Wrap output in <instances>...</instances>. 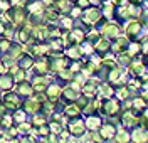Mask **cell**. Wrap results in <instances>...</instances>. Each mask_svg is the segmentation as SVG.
I'll return each instance as SVG.
<instances>
[{"label":"cell","instance_id":"obj_59","mask_svg":"<svg viewBox=\"0 0 148 143\" xmlns=\"http://www.w3.org/2000/svg\"><path fill=\"white\" fill-rule=\"evenodd\" d=\"M5 143H14V142H10V140H9V142H5Z\"/></svg>","mask_w":148,"mask_h":143},{"label":"cell","instance_id":"obj_4","mask_svg":"<svg viewBox=\"0 0 148 143\" xmlns=\"http://www.w3.org/2000/svg\"><path fill=\"white\" fill-rule=\"evenodd\" d=\"M49 66H51V73L52 74H57L59 71H62L66 67L71 66V59L66 56L64 52L61 54H49Z\"/></svg>","mask_w":148,"mask_h":143},{"label":"cell","instance_id":"obj_54","mask_svg":"<svg viewBox=\"0 0 148 143\" xmlns=\"http://www.w3.org/2000/svg\"><path fill=\"white\" fill-rule=\"evenodd\" d=\"M12 2V7L14 5H22V7H25V3H27V0H10Z\"/></svg>","mask_w":148,"mask_h":143},{"label":"cell","instance_id":"obj_15","mask_svg":"<svg viewBox=\"0 0 148 143\" xmlns=\"http://www.w3.org/2000/svg\"><path fill=\"white\" fill-rule=\"evenodd\" d=\"M61 94H62V86L59 84V83H54V81L47 86L46 93H44L46 99L47 101H52V103L61 101Z\"/></svg>","mask_w":148,"mask_h":143},{"label":"cell","instance_id":"obj_11","mask_svg":"<svg viewBox=\"0 0 148 143\" xmlns=\"http://www.w3.org/2000/svg\"><path fill=\"white\" fill-rule=\"evenodd\" d=\"M120 121H121V125H123V128H135V126H138V123H140L138 113H135L133 108H128V109L123 111V114L120 116Z\"/></svg>","mask_w":148,"mask_h":143},{"label":"cell","instance_id":"obj_41","mask_svg":"<svg viewBox=\"0 0 148 143\" xmlns=\"http://www.w3.org/2000/svg\"><path fill=\"white\" fill-rule=\"evenodd\" d=\"M79 47H81V52H83V56H89L91 57L94 54V44L89 42V40H84L79 44Z\"/></svg>","mask_w":148,"mask_h":143},{"label":"cell","instance_id":"obj_60","mask_svg":"<svg viewBox=\"0 0 148 143\" xmlns=\"http://www.w3.org/2000/svg\"><path fill=\"white\" fill-rule=\"evenodd\" d=\"M0 39H2V37H0Z\"/></svg>","mask_w":148,"mask_h":143},{"label":"cell","instance_id":"obj_40","mask_svg":"<svg viewBox=\"0 0 148 143\" xmlns=\"http://www.w3.org/2000/svg\"><path fill=\"white\" fill-rule=\"evenodd\" d=\"M14 125H15V121H14V116H12L10 111H5L3 114H0V126L3 130H7L10 126H14Z\"/></svg>","mask_w":148,"mask_h":143},{"label":"cell","instance_id":"obj_33","mask_svg":"<svg viewBox=\"0 0 148 143\" xmlns=\"http://www.w3.org/2000/svg\"><path fill=\"white\" fill-rule=\"evenodd\" d=\"M54 76H56V79H59V84H61V83L69 84L74 77H76V73H73V71H71V67H66V69L59 71V73H57V74H54Z\"/></svg>","mask_w":148,"mask_h":143},{"label":"cell","instance_id":"obj_16","mask_svg":"<svg viewBox=\"0 0 148 143\" xmlns=\"http://www.w3.org/2000/svg\"><path fill=\"white\" fill-rule=\"evenodd\" d=\"M141 29H143V25L138 19H130V22L125 25V36L128 39H135L141 34Z\"/></svg>","mask_w":148,"mask_h":143},{"label":"cell","instance_id":"obj_55","mask_svg":"<svg viewBox=\"0 0 148 143\" xmlns=\"http://www.w3.org/2000/svg\"><path fill=\"white\" fill-rule=\"evenodd\" d=\"M143 120H147V121H148V106L143 109Z\"/></svg>","mask_w":148,"mask_h":143},{"label":"cell","instance_id":"obj_13","mask_svg":"<svg viewBox=\"0 0 148 143\" xmlns=\"http://www.w3.org/2000/svg\"><path fill=\"white\" fill-rule=\"evenodd\" d=\"M30 83H32V88H34V93L36 94H44L47 86L51 84L52 81L49 79V74L47 76H37V74H34V79Z\"/></svg>","mask_w":148,"mask_h":143},{"label":"cell","instance_id":"obj_25","mask_svg":"<svg viewBox=\"0 0 148 143\" xmlns=\"http://www.w3.org/2000/svg\"><path fill=\"white\" fill-rule=\"evenodd\" d=\"M99 133H101V136L104 138V142H108V140H113L114 138V135H116V126H114V123H111V121H103L101 128L98 130Z\"/></svg>","mask_w":148,"mask_h":143},{"label":"cell","instance_id":"obj_49","mask_svg":"<svg viewBox=\"0 0 148 143\" xmlns=\"http://www.w3.org/2000/svg\"><path fill=\"white\" fill-rule=\"evenodd\" d=\"M12 9V2L10 0H0V14H5Z\"/></svg>","mask_w":148,"mask_h":143},{"label":"cell","instance_id":"obj_48","mask_svg":"<svg viewBox=\"0 0 148 143\" xmlns=\"http://www.w3.org/2000/svg\"><path fill=\"white\" fill-rule=\"evenodd\" d=\"M18 143H37V138L32 135H20L18 136Z\"/></svg>","mask_w":148,"mask_h":143},{"label":"cell","instance_id":"obj_1","mask_svg":"<svg viewBox=\"0 0 148 143\" xmlns=\"http://www.w3.org/2000/svg\"><path fill=\"white\" fill-rule=\"evenodd\" d=\"M81 20H83V24L86 27H99L103 22H104V17H103V12L101 9H98V7H88V9L83 10V14H81Z\"/></svg>","mask_w":148,"mask_h":143},{"label":"cell","instance_id":"obj_22","mask_svg":"<svg viewBox=\"0 0 148 143\" xmlns=\"http://www.w3.org/2000/svg\"><path fill=\"white\" fill-rule=\"evenodd\" d=\"M67 36L73 40V44H81L86 40V27L81 25H74L71 30H67Z\"/></svg>","mask_w":148,"mask_h":143},{"label":"cell","instance_id":"obj_44","mask_svg":"<svg viewBox=\"0 0 148 143\" xmlns=\"http://www.w3.org/2000/svg\"><path fill=\"white\" fill-rule=\"evenodd\" d=\"M12 116H14V121H15V125L17 123H22V121H25V120H29V114L20 108V109H17V111H14L12 113Z\"/></svg>","mask_w":148,"mask_h":143},{"label":"cell","instance_id":"obj_39","mask_svg":"<svg viewBox=\"0 0 148 143\" xmlns=\"http://www.w3.org/2000/svg\"><path fill=\"white\" fill-rule=\"evenodd\" d=\"M30 123H32V126H42V125L49 123V116H47L46 113H36L30 116Z\"/></svg>","mask_w":148,"mask_h":143},{"label":"cell","instance_id":"obj_57","mask_svg":"<svg viewBox=\"0 0 148 143\" xmlns=\"http://www.w3.org/2000/svg\"><path fill=\"white\" fill-rule=\"evenodd\" d=\"M2 138H3V128L0 126V142H2Z\"/></svg>","mask_w":148,"mask_h":143},{"label":"cell","instance_id":"obj_20","mask_svg":"<svg viewBox=\"0 0 148 143\" xmlns=\"http://www.w3.org/2000/svg\"><path fill=\"white\" fill-rule=\"evenodd\" d=\"M25 52V47H24V44H20V42H17V40H12V46H10L9 52L5 54V57L9 59L10 62H15L18 57L22 56Z\"/></svg>","mask_w":148,"mask_h":143},{"label":"cell","instance_id":"obj_2","mask_svg":"<svg viewBox=\"0 0 148 143\" xmlns=\"http://www.w3.org/2000/svg\"><path fill=\"white\" fill-rule=\"evenodd\" d=\"M0 98H2V103H3V106H5V109L10 111V113L17 111V109H20V108L24 106V98L18 94L15 89L3 91V94L0 96Z\"/></svg>","mask_w":148,"mask_h":143},{"label":"cell","instance_id":"obj_24","mask_svg":"<svg viewBox=\"0 0 148 143\" xmlns=\"http://www.w3.org/2000/svg\"><path fill=\"white\" fill-rule=\"evenodd\" d=\"M84 125H86V130H88V131L99 130V128H101V125H103V118H101V116H98L96 113L88 114V116L84 118Z\"/></svg>","mask_w":148,"mask_h":143},{"label":"cell","instance_id":"obj_29","mask_svg":"<svg viewBox=\"0 0 148 143\" xmlns=\"http://www.w3.org/2000/svg\"><path fill=\"white\" fill-rule=\"evenodd\" d=\"M62 114H64L67 120H73V118H77V116H81L83 114V109L77 106V103H69V105L64 106V109H62Z\"/></svg>","mask_w":148,"mask_h":143},{"label":"cell","instance_id":"obj_35","mask_svg":"<svg viewBox=\"0 0 148 143\" xmlns=\"http://www.w3.org/2000/svg\"><path fill=\"white\" fill-rule=\"evenodd\" d=\"M57 25L62 29V30H71V29L74 27V19L69 15V14H66V15H59Z\"/></svg>","mask_w":148,"mask_h":143},{"label":"cell","instance_id":"obj_30","mask_svg":"<svg viewBox=\"0 0 148 143\" xmlns=\"http://www.w3.org/2000/svg\"><path fill=\"white\" fill-rule=\"evenodd\" d=\"M14 88H15L14 77L10 76L9 73H2V74H0V93L10 91V89H14Z\"/></svg>","mask_w":148,"mask_h":143},{"label":"cell","instance_id":"obj_31","mask_svg":"<svg viewBox=\"0 0 148 143\" xmlns=\"http://www.w3.org/2000/svg\"><path fill=\"white\" fill-rule=\"evenodd\" d=\"M74 2H71V0H57V2H54L52 3V7H54L61 15H66V14H69L71 12V9H73Z\"/></svg>","mask_w":148,"mask_h":143},{"label":"cell","instance_id":"obj_27","mask_svg":"<svg viewBox=\"0 0 148 143\" xmlns=\"http://www.w3.org/2000/svg\"><path fill=\"white\" fill-rule=\"evenodd\" d=\"M7 73H9L10 76L14 77V81H15V83H20V81L27 79V71H25V69H22V67L17 64V62H15V64H10Z\"/></svg>","mask_w":148,"mask_h":143},{"label":"cell","instance_id":"obj_38","mask_svg":"<svg viewBox=\"0 0 148 143\" xmlns=\"http://www.w3.org/2000/svg\"><path fill=\"white\" fill-rule=\"evenodd\" d=\"M125 52H126L128 56H131V57L140 56V54H141V42H138V40H130L128 47H126Z\"/></svg>","mask_w":148,"mask_h":143},{"label":"cell","instance_id":"obj_23","mask_svg":"<svg viewBox=\"0 0 148 143\" xmlns=\"http://www.w3.org/2000/svg\"><path fill=\"white\" fill-rule=\"evenodd\" d=\"M131 143H148V128L135 126L131 131Z\"/></svg>","mask_w":148,"mask_h":143},{"label":"cell","instance_id":"obj_28","mask_svg":"<svg viewBox=\"0 0 148 143\" xmlns=\"http://www.w3.org/2000/svg\"><path fill=\"white\" fill-rule=\"evenodd\" d=\"M15 62H17L18 66L22 67V69H25V71H30V69H32V67H34V62H36V57L32 56V54H30V52H24V54H22V56L18 57L17 61H15Z\"/></svg>","mask_w":148,"mask_h":143},{"label":"cell","instance_id":"obj_58","mask_svg":"<svg viewBox=\"0 0 148 143\" xmlns=\"http://www.w3.org/2000/svg\"><path fill=\"white\" fill-rule=\"evenodd\" d=\"M37 143H44V140H37Z\"/></svg>","mask_w":148,"mask_h":143},{"label":"cell","instance_id":"obj_32","mask_svg":"<svg viewBox=\"0 0 148 143\" xmlns=\"http://www.w3.org/2000/svg\"><path fill=\"white\" fill-rule=\"evenodd\" d=\"M64 54L71 61H79V59H83V52H81V47H79V44H71L69 47L64 49Z\"/></svg>","mask_w":148,"mask_h":143},{"label":"cell","instance_id":"obj_7","mask_svg":"<svg viewBox=\"0 0 148 143\" xmlns=\"http://www.w3.org/2000/svg\"><path fill=\"white\" fill-rule=\"evenodd\" d=\"M106 81H108L110 84H113L114 88H116V86H121V84H126L123 66L116 64L114 67H110V69H108V74H106Z\"/></svg>","mask_w":148,"mask_h":143},{"label":"cell","instance_id":"obj_37","mask_svg":"<svg viewBox=\"0 0 148 143\" xmlns=\"http://www.w3.org/2000/svg\"><path fill=\"white\" fill-rule=\"evenodd\" d=\"M116 143H131V133H130L126 128H121L116 131L114 138H113Z\"/></svg>","mask_w":148,"mask_h":143},{"label":"cell","instance_id":"obj_26","mask_svg":"<svg viewBox=\"0 0 148 143\" xmlns=\"http://www.w3.org/2000/svg\"><path fill=\"white\" fill-rule=\"evenodd\" d=\"M98 96L101 99H108V98H113L114 96V86L110 84L108 81H101L98 84Z\"/></svg>","mask_w":148,"mask_h":143},{"label":"cell","instance_id":"obj_53","mask_svg":"<svg viewBox=\"0 0 148 143\" xmlns=\"http://www.w3.org/2000/svg\"><path fill=\"white\" fill-rule=\"evenodd\" d=\"M141 54L143 56H148V37L141 42Z\"/></svg>","mask_w":148,"mask_h":143},{"label":"cell","instance_id":"obj_45","mask_svg":"<svg viewBox=\"0 0 148 143\" xmlns=\"http://www.w3.org/2000/svg\"><path fill=\"white\" fill-rule=\"evenodd\" d=\"M10 46H12V39H7V37L0 39V56H5L9 52Z\"/></svg>","mask_w":148,"mask_h":143},{"label":"cell","instance_id":"obj_6","mask_svg":"<svg viewBox=\"0 0 148 143\" xmlns=\"http://www.w3.org/2000/svg\"><path fill=\"white\" fill-rule=\"evenodd\" d=\"M98 29H99V34L103 37L110 39V40H116L121 36V27L114 22H110V20H104Z\"/></svg>","mask_w":148,"mask_h":143},{"label":"cell","instance_id":"obj_42","mask_svg":"<svg viewBox=\"0 0 148 143\" xmlns=\"http://www.w3.org/2000/svg\"><path fill=\"white\" fill-rule=\"evenodd\" d=\"M15 126H17V130H18V135H29L30 130H32L30 120H25V121H22V123H17Z\"/></svg>","mask_w":148,"mask_h":143},{"label":"cell","instance_id":"obj_5","mask_svg":"<svg viewBox=\"0 0 148 143\" xmlns=\"http://www.w3.org/2000/svg\"><path fill=\"white\" fill-rule=\"evenodd\" d=\"M40 96L42 94H34V96H30V98H25V99H24V106H22V109H24L29 116H32V114L40 113V111H42L44 99H42Z\"/></svg>","mask_w":148,"mask_h":143},{"label":"cell","instance_id":"obj_36","mask_svg":"<svg viewBox=\"0 0 148 143\" xmlns=\"http://www.w3.org/2000/svg\"><path fill=\"white\" fill-rule=\"evenodd\" d=\"M101 12H103V17L106 20H110L114 17V12H116V5L113 2H103V7H101Z\"/></svg>","mask_w":148,"mask_h":143},{"label":"cell","instance_id":"obj_52","mask_svg":"<svg viewBox=\"0 0 148 143\" xmlns=\"http://www.w3.org/2000/svg\"><path fill=\"white\" fill-rule=\"evenodd\" d=\"M74 5H77L79 9H88V7H91L92 3H91V0H76L74 2Z\"/></svg>","mask_w":148,"mask_h":143},{"label":"cell","instance_id":"obj_3","mask_svg":"<svg viewBox=\"0 0 148 143\" xmlns=\"http://www.w3.org/2000/svg\"><path fill=\"white\" fill-rule=\"evenodd\" d=\"M3 15L10 20V24L15 29L22 27L24 24H27V19H29V12L25 10V7H22V5H14V7H12L9 12H5Z\"/></svg>","mask_w":148,"mask_h":143},{"label":"cell","instance_id":"obj_8","mask_svg":"<svg viewBox=\"0 0 148 143\" xmlns=\"http://www.w3.org/2000/svg\"><path fill=\"white\" fill-rule=\"evenodd\" d=\"M99 109H101L103 114L113 118V116H116V114L121 111V101L118 98H114V96H113V98H108V99H103Z\"/></svg>","mask_w":148,"mask_h":143},{"label":"cell","instance_id":"obj_17","mask_svg":"<svg viewBox=\"0 0 148 143\" xmlns=\"http://www.w3.org/2000/svg\"><path fill=\"white\" fill-rule=\"evenodd\" d=\"M79 96H81V91H77V89H74L71 84H67V86L62 88L61 101H64L66 105H69V103H76V101L79 99Z\"/></svg>","mask_w":148,"mask_h":143},{"label":"cell","instance_id":"obj_50","mask_svg":"<svg viewBox=\"0 0 148 143\" xmlns=\"http://www.w3.org/2000/svg\"><path fill=\"white\" fill-rule=\"evenodd\" d=\"M91 142L92 143H104V138L101 136V133L98 130H94V131H91Z\"/></svg>","mask_w":148,"mask_h":143},{"label":"cell","instance_id":"obj_46","mask_svg":"<svg viewBox=\"0 0 148 143\" xmlns=\"http://www.w3.org/2000/svg\"><path fill=\"white\" fill-rule=\"evenodd\" d=\"M37 128V136H40V138H44V136H47V135L51 133V126H49V123L42 125V126H36Z\"/></svg>","mask_w":148,"mask_h":143},{"label":"cell","instance_id":"obj_34","mask_svg":"<svg viewBox=\"0 0 148 143\" xmlns=\"http://www.w3.org/2000/svg\"><path fill=\"white\" fill-rule=\"evenodd\" d=\"M114 96H116L120 101H125V99L131 98L133 93H131V89H130L126 84H121V86H116V88H114Z\"/></svg>","mask_w":148,"mask_h":143},{"label":"cell","instance_id":"obj_56","mask_svg":"<svg viewBox=\"0 0 148 143\" xmlns=\"http://www.w3.org/2000/svg\"><path fill=\"white\" fill-rule=\"evenodd\" d=\"M145 25L148 27V10H147V14H145Z\"/></svg>","mask_w":148,"mask_h":143},{"label":"cell","instance_id":"obj_18","mask_svg":"<svg viewBox=\"0 0 148 143\" xmlns=\"http://www.w3.org/2000/svg\"><path fill=\"white\" fill-rule=\"evenodd\" d=\"M47 9V5L44 3V0H27L25 3V10L29 12V15H40L44 14Z\"/></svg>","mask_w":148,"mask_h":143},{"label":"cell","instance_id":"obj_19","mask_svg":"<svg viewBox=\"0 0 148 143\" xmlns=\"http://www.w3.org/2000/svg\"><path fill=\"white\" fill-rule=\"evenodd\" d=\"M111 46H113V40H110V39H106L101 36V37L94 42V52L103 57V56H106V54L111 52Z\"/></svg>","mask_w":148,"mask_h":143},{"label":"cell","instance_id":"obj_9","mask_svg":"<svg viewBox=\"0 0 148 143\" xmlns=\"http://www.w3.org/2000/svg\"><path fill=\"white\" fill-rule=\"evenodd\" d=\"M66 128L69 130L71 136H76V138H81V136L88 131V130H86V125H84V120L81 118V116L73 118V120H67Z\"/></svg>","mask_w":148,"mask_h":143},{"label":"cell","instance_id":"obj_14","mask_svg":"<svg viewBox=\"0 0 148 143\" xmlns=\"http://www.w3.org/2000/svg\"><path fill=\"white\" fill-rule=\"evenodd\" d=\"M34 74L37 76H47L51 74V66H49V57H36V62H34V67H32Z\"/></svg>","mask_w":148,"mask_h":143},{"label":"cell","instance_id":"obj_21","mask_svg":"<svg viewBox=\"0 0 148 143\" xmlns=\"http://www.w3.org/2000/svg\"><path fill=\"white\" fill-rule=\"evenodd\" d=\"M14 89H15L24 99L36 94V93H34V88H32V83H30L29 79H24V81H20V83H15V88H14Z\"/></svg>","mask_w":148,"mask_h":143},{"label":"cell","instance_id":"obj_43","mask_svg":"<svg viewBox=\"0 0 148 143\" xmlns=\"http://www.w3.org/2000/svg\"><path fill=\"white\" fill-rule=\"evenodd\" d=\"M147 106H148L147 105V99H145L143 96H138V98H135V99H133V106H131V108H133L135 111H143Z\"/></svg>","mask_w":148,"mask_h":143},{"label":"cell","instance_id":"obj_10","mask_svg":"<svg viewBox=\"0 0 148 143\" xmlns=\"http://www.w3.org/2000/svg\"><path fill=\"white\" fill-rule=\"evenodd\" d=\"M14 37L17 39V42L20 44H24V46H30L32 42H34V39H32V25L30 24H24L22 27L15 29V36Z\"/></svg>","mask_w":148,"mask_h":143},{"label":"cell","instance_id":"obj_47","mask_svg":"<svg viewBox=\"0 0 148 143\" xmlns=\"http://www.w3.org/2000/svg\"><path fill=\"white\" fill-rule=\"evenodd\" d=\"M42 140H44V143H61L59 135H57V133H52V131L47 135V136H44Z\"/></svg>","mask_w":148,"mask_h":143},{"label":"cell","instance_id":"obj_51","mask_svg":"<svg viewBox=\"0 0 148 143\" xmlns=\"http://www.w3.org/2000/svg\"><path fill=\"white\" fill-rule=\"evenodd\" d=\"M81 14H83V9H79L77 5H73V9H71V12H69V15H71L74 20L79 19V17H81Z\"/></svg>","mask_w":148,"mask_h":143},{"label":"cell","instance_id":"obj_12","mask_svg":"<svg viewBox=\"0 0 148 143\" xmlns=\"http://www.w3.org/2000/svg\"><path fill=\"white\" fill-rule=\"evenodd\" d=\"M101 81H98L96 77L92 76L91 79H88L86 83L83 84V88H81V94L86 96L88 99H94L96 96H98V84H99Z\"/></svg>","mask_w":148,"mask_h":143}]
</instances>
